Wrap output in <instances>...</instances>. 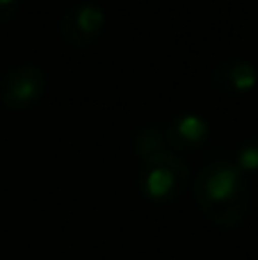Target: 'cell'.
<instances>
[{"instance_id": "obj_1", "label": "cell", "mask_w": 258, "mask_h": 260, "mask_svg": "<svg viewBox=\"0 0 258 260\" xmlns=\"http://www.w3.org/2000/svg\"><path fill=\"white\" fill-rule=\"evenodd\" d=\"M192 192L204 217L217 229H238L249 215V185L245 174L229 160L208 162L197 174Z\"/></svg>"}, {"instance_id": "obj_2", "label": "cell", "mask_w": 258, "mask_h": 260, "mask_svg": "<svg viewBox=\"0 0 258 260\" xmlns=\"http://www.w3.org/2000/svg\"><path fill=\"white\" fill-rule=\"evenodd\" d=\"M187 167L172 151H165L142 162L137 185L142 194L153 203H172L187 187Z\"/></svg>"}, {"instance_id": "obj_3", "label": "cell", "mask_w": 258, "mask_h": 260, "mask_svg": "<svg viewBox=\"0 0 258 260\" xmlns=\"http://www.w3.org/2000/svg\"><path fill=\"white\" fill-rule=\"evenodd\" d=\"M46 94V73L35 64H14L0 78V103L12 112L30 110Z\"/></svg>"}, {"instance_id": "obj_4", "label": "cell", "mask_w": 258, "mask_h": 260, "mask_svg": "<svg viewBox=\"0 0 258 260\" xmlns=\"http://www.w3.org/2000/svg\"><path fill=\"white\" fill-rule=\"evenodd\" d=\"M105 27V14L96 3L80 0L71 5L59 18V37L71 48H89Z\"/></svg>"}, {"instance_id": "obj_5", "label": "cell", "mask_w": 258, "mask_h": 260, "mask_svg": "<svg viewBox=\"0 0 258 260\" xmlns=\"http://www.w3.org/2000/svg\"><path fill=\"white\" fill-rule=\"evenodd\" d=\"M258 82V71L247 59H224L213 69V85L224 96H245Z\"/></svg>"}, {"instance_id": "obj_6", "label": "cell", "mask_w": 258, "mask_h": 260, "mask_svg": "<svg viewBox=\"0 0 258 260\" xmlns=\"http://www.w3.org/2000/svg\"><path fill=\"white\" fill-rule=\"evenodd\" d=\"M165 128L167 146L172 151H199L208 139V123L195 112H183L174 117Z\"/></svg>"}, {"instance_id": "obj_7", "label": "cell", "mask_w": 258, "mask_h": 260, "mask_svg": "<svg viewBox=\"0 0 258 260\" xmlns=\"http://www.w3.org/2000/svg\"><path fill=\"white\" fill-rule=\"evenodd\" d=\"M133 144H135V153L142 162L169 151L165 128L158 126V123H144V126H140L135 130V135H133Z\"/></svg>"}, {"instance_id": "obj_8", "label": "cell", "mask_w": 258, "mask_h": 260, "mask_svg": "<svg viewBox=\"0 0 258 260\" xmlns=\"http://www.w3.org/2000/svg\"><path fill=\"white\" fill-rule=\"evenodd\" d=\"M233 165L242 171V174H254L258 171V137H247L245 142L238 146L236 162Z\"/></svg>"}, {"instance_id": "obj_9", "label": "cell", "mask_w": 258, "mask_h": 260, "mask_svg": "<svg viewBox=\"0 0 258 260\" xmlns=\"http://www.w3.org/2000/svg\"><path fill=\"white\" fill-rule=\"evenodd\" d=\"M18 7H21V0H0V25L12 21L16 16Z\"/></svg>"}]
</instances>
